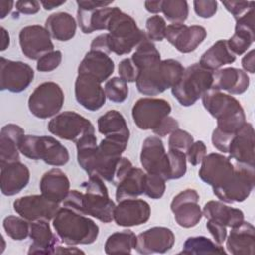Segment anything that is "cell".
Returning <instances> with one entry per match:
<instances>
[{
  "instance_id": "obj_22",
  "label": "cell",
  "mask_w": 255,
  "mask_h": 255,
  "mask_svg": "<svg viewBox=\"0 0 255 255\" xmlns=\"http://www.w3.org/2000/svg\"><path fill=\"white\" fill-rule=\"evenodd\" d=\"M96 78L87 74H78L75 81V98L89 111L100 110L106 103L104 88Z\"/></svg>"
},
{
  "instance_id": "obj_16",
  "label": "cell",
  "mask_w": 255,
  "mask_h": 255,
  "mask_svg": "<svg viewBox=\"0 0 255 255\" xmlns=\"http://www.w3.org/2000/svg\"><path fill=\"white\" fill-rule=\"evenodd\" d=\"M51 39L47 29L40 25L26 26L19 33L21 51L30 60H39L45 54L54 51Z\"/></svg>"
},
{
  "instance_id": "obj_33",
  "label": "cell",
  "mask_w": 255,
  "mask_h": 255,
  "mask_svg": "<svg viewBox=\"0 0 255 255\" xmlns=\"http://www.w3.org/2000/svg\"><path fill=\"white\" fill-rule=\"evenodd\" d=\"M45 28L53 39L66 42L74 38L77 30V22L71 14L57 12L47 18Z\"/></svg>"
},
{
  "instance_id": "obj_9",
  "label": "cell",
  "mask_w": 255,
  "mask_h": 255,
  "mask_svg": "<svg viewBox=\"0 0 255 255\" xmlns=\"http://www.w3.org/2000/svg\"><path fill=\"white\" fill-rule=\"evenodd\" d=\"M235 170L231 178L222 186L212 188L213 193L225 203L243 202L252 192L255 184L254 166L234 162Z\"/></svg>"
},
{
  "instance_id": "obj_3",
  "label": "cell",
  "mask_w": 255,
  "mask_h": 255,
  "mask_svg": "<svg viewBox=\"0 0 255 255\" xmlns=\"http://www.w3.org/2000/svg\"><path fill=\"white\" fill-rule=\"evenodd\" d=\"M205 110L217 120L216 128L227 134L236 133L246 123L240 102L229 94L209 89L201 97Z\"/></svg>"
},
{
  "instance_id": "obj_51",
  "label": "cell",
  "mask_w": 255,
  "mask_h": 255,
  "mask_svg": "<svg viewBox=\"0 0 255 255\" xmlns=\"http://www.w3.org/2000/svg\"><path fill=\"white\" fill-rule=\"evenodd\" d=\"M193 9L196 15L203 19H209L217 12V2L213 0H195Z\"/></svg>"
},
{
  "instance_id": "obj_57",
  "label": "cell",
  "mask_w": 255,
  "mask_h": 255,
  "mask_svg": "<svg viewBox=\"0 0 255 255\" xmlns=\"http://www.w3.org/2000/svg\"><path fill=\"white\" fill-rule=\"evenodd\" d=\"M161 5H162V1H145L144 2V7L145 10L149 13L152 14H157L161 12Z\"/></svg>"
},
{
  "instance_id": "obj_18",
  "label": "cell",
  "mask_w": 255,
  "mask_h": 255,
  "mask_svg": "<svg viewBox=\"0 0 255 255\" xmlns=\"http://www.w3.org/2000/svg\"><path fill=\"white\" fill-rule=\"evenodd\" d=\"M207 32L199 25L170 24L166 26L164 38L180 53L187 54L197 49L206 38Z\"/></svg>"
},
{
  "instance_id": "obj_37",
  "label": "cell",
  "mask_w": 255,
  "mask_h": 255,
  "mask_svg": "<svg viewBox=\"0 0 255 255\" xmlns=\"http://www.w3.org/2000/svg\"><path fill=\"white\" fill-rule=\"evenodd\" d=\"M136 245V235L133 231L126 229L111 234L105 242V252L107 254H129Z\"/></svg>"
},
{
  "instance_id": "obj_49",
  "label": "cell",
  "mask_w": 255,
  "mask_h": 255,
  "mask_svg": "<svg viewBox=\"0 0 255 255\" xmlns=\"http://www.w3.org/2000/svg\"><path fill=\"white\" fill-rule=\"evenodd\" d=\"M221 3L235 20L247 13L255 5L253 1H222Z\"/></svg>"
},
{
  "instance_id": "obj_13",
  "label": "cell",
  "mask_w": 255,
  "mask_h": 255,
  "mask_svg": "<svg viewBox=\"0 0 255 255\" xmlns=\"http://www.w3.org/2000/svg\"><path fill=\"white\" fill-rule=\"evenodd\" d=\"M34 79L32 67L22 61H12L0 58V89L11 93L25 91Z\"/></svg>"
},
{
  "instance_id": "obj_53",
  "label": "cell",
  "mask_w": 255,
  "mask_h": 255,
  "mask_svg": "<svg viewBox=\"0 0 255 255\" xmlns=\"http://www.w3.org/2000/svg\"><path fill=\"white\" fill-rule=\"evenodd\" d=\"M206 228L212 235L213 239L217 244H222L227 236V227L216 223L212 220H207L206 221Z\"/></svg>"
},
{
  "instance_id": "obj_31",
  "label": "cell",
  "mask_w": 255,
  "mask_h": 255,
  "mask_svg": "<svg viewBox=\"0 0 255 255\" xmlns=\"http://www.w3.org/2000/svg\"><path fill=\"white\" fill-rule=\"evenodd\" d=\"M25 135L24 129L16 124H8L0 130V166L19 161V141Z\"/></svg>"
},
{
  "instance_id": "obj_32",
  "label": "cell",
  "mask_w": 255,
  "mask_h": 255,
  "mask_svg": "<svg viewBox=\"0 0 255 255\" xmlns=\"http://www.w3.org/2000/svg\"><path fill=\"white\" fill-rule=\"evenodd\" d=\"M202 216L207 220H212L230 228L240 224L244 220V213L241 209L231 207L217 200H210L204 204Z\"/></svg>"
},
{
  "instance_id": "obj_6",
  "label": "cell",
  "mask_w": 255,
  "mask_h": 255,
  "mask_svg": "<svg viewBox=\"0 0 255 255\" xmlns=\"http://www.w3.org/2000/svg\"><path fill=\"white\" fill-rule=\"evenodd\" d=\"M18 147L25 157L43 160L52 166H63L70 159L67 147L50 135L25 134L20 139Z\"/></svg>"
},
{
  "instance_id": "obj_61",
  "label": "cell",
  "mask_w": 255,
  "mask_h": 255,
  "mask_svg": "<svg viewBox=\"0 0 255 255\" xmlns=\"http://www.w3.org/2000/svg\"><path fill=\"white\" fill-rule=\"evenodd\" d=\"M42 7L47 10V11H50V10H53L57 7H60L62 5H64L66 3V1H60V2H57V1H40Z\"/></svg>"
},
{
  "instance_id": "obj_40",
  "label": "cell",
  "mask_w": 255,
  "mask_h": 255,
  "mask_svg": "<svg viewBox=\"0 0 255 255\" xmlns=\"http://www.w3.org/2000/svg\"><path fill=\"white\" fill-rule=\"evenodd\" d=\"M3 228L10 238L21 241L29 236L30 221L20 215H8L3 219Z\"/></svg>"
},
{
  "instance_id": "obj_19",
  "label": "cell",
  "mask_w": 255,
  "mask_h": 255,
  "mask_svg": "<svg viewBox=\"0 0 255 255\" xmlns=\"http://www.w3.org/2000/svg\"><path fill=\"white\" fill-rule=\"evenodd\" d=\"M59 203L49 200L42 194L26 195L13 202V208L20 216L28 221L51 220L60 208Z\"/></svg>"
},
{
  "instance_id": "obj_25",
  "label": "cell",
  "mask_w": 255,
  "mask_h": 255,
  "mask_svg": "<svg viewBox=\"0 0 255 255\" xmlns=\"http://www.w3.org/2000/svg\"><path fill=\"white\" fill-rule=\"evenodd\" d=\"M249 77L241 69L228 67L213 72V83L211 89L225 91L229 95H240L249 87Z\"/></svg>"
},
{
  "instance_id": "obj_5",
  "label": "cell",
  "mask_w": 255,
  "mask_h": 255,
  "mask_svg": "<svg viewBox=\"0 0 255 255\" xmlns=\"http://www.w3.org/2000/svg\"><path fill=\"white\" fill-rule=\"evenodd\" d=\"M183 71L181 63L174 59L160 60L139 71L135 81L137 91L145 96H157L171 89L178 82Z\"/></svg>"
},
{
  "instance_id": "obj_24",
  "label": "cell",
  "mask_w": 255,
  "mask_h": 255,
  "mask_svg": "<svg viewBox=\"0 0 255 255\" xmlns=\"http://www.w3.org/2000/svg\"><path fill=\"white\" fill-rule=\"evenodd\" d=\"M255 8H251L247 13L238 18L235 24L234 34L228 39L229 50L236 56L242 55L252 45L255 39Z\"/></svg>"
},
{
  "instance_id": "obj_55",
  "label": "cell",
  "mask_w": 255,
  "mask_h": 255,
  "mask_svg": "<svg viewBox=\"0 0 255 255\" xmlns=\"http://www.w3.org/2000/svg\"><path fill=\"white\" fill-rule=\"evenodd\" d=\"M91 50L110 54L108 45V33H104L97 36L91 43Z\"/></svg>"
},
{
  "instance_id": "obj_47",
  "label": "cell",
  "mask_w": 255,
  "mask_h": 255,
  "mask_svg": "<svg viewBox=\"0 0 255 255\" xmlns=\"http://www.w3.org/2000/svg\"><path fill=\"white\" fill-rule=\"evenodd\" d=\"M62 62V52L54 50L37 60L36 68L39 72H52L57 69Z\"/></svg>"
},
{
  "instance_id": "obj_48",
  "label": "cell",
  "mask_w": 255,
  "mask_h": 255,
  "mask_svg": "<svg viewBox=\"0 0 255 255\" xmlns=\"http://www.w3.org/2000/svg\"><path fill=\"white\" fill-rule=\"evenodd\" d=\"M206 145L202 140L193 141L185 152L186 160L193 166L199 165L206 155Z\"/></svg>"
},
{
  "instance_id": "obj_12",
  "label": "cell",
  "mask_w": 255,
  "mask_h": 255,
  "mask_svg": "<svg viewBox=\"0 0 255 255\" xmlns=\"http://www.w3.org/2000/svg\"><path fill=\"white\" fill-rule=\"evenodd\" d=\"M170 112L171 106L164 99L140 98L134 103L131 116L138 128L153 130L169 116Z\"/></svg>"
},
{
  "instance_id": "obj_7",
  "label": "cell",
  "mask_w": 255,
  "mask_h": 255,
  "mask_svg": "<svg viewBox=\"0 0 255 255\" xmlns=\"http://www.w3.org/2000/svg\"><path fill=\"white\" fill-rule=\"evenodd\" d=\"M212 83L213 72L194 63L184 69L178 82L171 88V93L181 106L189 107L211 89Z\"/></svg>"
},
{
  "instance_id": "obj_42",
  "label": "cell",
  "mask_w": 255,
  "mask_h": 255,
  "mask_svg": "<svg viewBox=\"0 0 255 255\" xmlns=\"http://www.w3.org/2000/svg\"><path fill=\"white\" fill-rule=\"evenodd\" d=\"M168 180L178 179L184 176L186 173V155L185 152L175 149L168 148Z\"/></svg>"
},
{
  "instance_id": "obj_17",
  "label": "cell",
  "mask_w": 255,
  "mask_h": 255,
  "mask_svg": "<svg viewBox=\"0 0 255 255\" xmlns=\"http://www.w3.org/2000/svg\"><path fill=\"white\" fill-rule=\"evenodd\" d=\"M140 163L146 173L158 174L168 180V156L159 136L146 137L141 145Z\"/></svg>"
},
{
  "instance_id": "obj_50",
  "label": "cell",
  "mask_w": 255,
  "mask_h": 255,
  "mask_svg": "<svg viewBox=\"0 0 255 255\" xmlns=\"http://www.w3.org/2000/svg\"><path fill=\"white\" fill-rule=\"evenodd\" d=\"M119 75L126 83H132L136 81L138 76V70L132 63L130 58L123 59L119 64Z\"/></svg>"
},
{
  "instance_id": "obj_30",
  "label": "cell",
  "mask_w": 255,
  "mask_h": 255,
  "mask_svg": "<svg viewBox=\"0 0 255 255\" xmlns=\"http://www.w3.org/2000/svg\"><path fill=\"white\" fill-rule=\"evenodd\" d=\"M39 187L43 196L60 204L70 191V180L64 171L55 167L42 175Z\"/></svg>"
},
{
  "instance_id": "obj_44",
  "label": "cell",
  "mask_w": 255,
  "mask_h": 255,
  "mask_svg": "<svg viewBox=\"0 0 255 255\" xmlns=\"http://www.w3.org/2000/svg\"><path fill=\"white\" fill-rule=\"evenodd\" d=\"M165 179L152 173H145L144 178V194L151 199H159L164 194L166 185Z\"/></svg>"
},
{
  "instance_id": "obj_38",
  "label": "cell",
  "mask_w": 255,
  "mask_h": 255,
  "mask_svg": "<svg viewBox=\"0 0 255 255\" xmlns=\"http://www.w3.org/2000/svg\"><path fill=\"white\" fill-rule=\"evenodd\" d=\"M130 59L137 68L138 73L139 71L144 70L161 60L160 53L152 41H150L147 37L139 43Z\"/></svg>"
},
{
  "instance_id": "obj_2",
  "label": "cell",
  "mask_w": 255,
  "mask_h": 255,
  "mask_svg": "<svg viewBox=\"0 0 255 255\" xmlns=\"http://www.w3.org/2000/svg\"><path fill=\"white\" fill-rule=\"evenodd\" d=\"M52 220L57 236L67 245L92 244L98 238V224L69 207H60Z\"/></svg>"
},
{
  "instance_id": "obj_41",
  "label": "cell",
  "mask_w": 255,
  "mask_h": 255,
  "mask_svg": "<svg viewBox=\"0 0 255 255\" xmlns=\"http://www.w3.org/2000/svg\"><path fill=\"white\" fill-rule=\"evenodd\" d=\"M161 12L172 24H184L189 9L185 0H166L162 1Z\"/></svg>"
},
{
  "instance_id": "obj_11",
  "label": "cell",
  "mask_w": 255,
  "mask_h": 255,
  "mask_svg": "<svg viewBox=\"0 0 255 255\" xmlns=\"http://www.w3.org/2000/svg\"><path fill=\"white\" fill-rule=\"evenodd\" d=\"M76 3L77 20L83 33L91 34L95 31L107 30L108 22L115 10V7H109L113 1L77 0Z\"/></svg>"
},
{
  "instance_id": "obj_36",
  "label": "cell",
  "mask_w": 255,
  "mask_h": 255,
  "mask_svg": "<svg viewBox=\"0 0 255 255\" xmlns=\"http://www.w3.org/2000/svg\"><path fill=\"white\" fill-rule=\"evenodd\" d=\"M98 130L100 133L106 135L122 134L129 137V129L126 119L117 110H110L102 115L97 122Z\"/></svg>"
},
{
  "instance_id": "obj_4",
  "label": "cell",
  "mask_w": 255,
  "mask_h": 255,
  "mask_svg": "<svg viewBox=\"0 0 255 255\" xmlns=\"http://www.w3.org/2000/svg\"><path fill=\"white\" fill-rule=\"evenodd\" d=\"M107 30L109 31V51L119 56L129 54L147 37L146 34L137 27L134 19L118 7H115L108 22Z\"/></svg>"
},
{
  "instance_id": "obj_34",
  "label": "cell",
  "mask_w": 255,
  "mask_h": 255,
  "mask_svg": "<svg viewBox=\"0 0 255 255\" xmlns=\"http://www.w3.org/2000/svg\"><path fill=\"white\" fill-rule=\"evenodd\" d=\"M235 60L236 56L229 50L227 41L218 40L201 55L198 64L204 69L214 72Z\"/></svg>"
},
{
  "instance_id": "obj_56",
  "label": "cell",
  "mask_w": 255,
  "mask_h": 255,
  "mask_svg": "<svg viewBox=\"0 0 255 255\" xmlns=\"http://www.w3.org/2000/svg\"><path fill=\"white\" fill-rule=\"evenodd\" d=\"M241 66L244 69V72L254 74L255 64H254V50H250L241 60Z\"/></svg>"
},
{
  "instance_id": "obj_1",
  "label": "cell",
  "mask_w": 255,
  "mask_h": 255,
  "mask_svg": "<svg viewBox=\"0 0 255 255\" xmlns=\"http://www.w3.org/2000/svg\"><path fill=\"white\" fill-rule=\"evenodd\" d=\"M82 187L84 191L70 190L62 202L63 206L97 218L104 223L111 222L116 204L109 196L104 179L98 175H90L89 179L83 182Z\"/></svg>"
},
{
  "instance_id": "obj_14",
  "label": "cell",
  "mask_w": 255,
  "mask_h": 255,
  "mask_svg": "<svg viewBox=\"0 0 255 255\" xmlns=\"http://www.w3.org/2000/svg\"><path fill=\"white\" fill-rule=\"evenodd\" d=\"M198 202L199 194L192 188H186L173 197L170 209L179 226L191 228L199 223L202 218V209Z\"/></svg>"
},
{
  "instance_id": "obj_20",
  "label": "cell",
  "mask_w": 255,
  "mask_h": 255,
  "mask_svg": "<svg viewBox=\"0 0 255 255\" xmlns=\"http://www.w3.org/2000/svg\"><path fill=\"white\" fill-rule=\"evenodd\" d=\"M150 213V206L145 200L128 198L120 200L115 206L113 220L122 227L138 226L148 221Z\"/></svg>"
},
{
  "instance_id": "obj_15",
  "label": "cell",
  "mask_w": 255,
  "mask_h": 255,
  "mask_svg": "<svg viewBox=\"0 0 255 255\" xmlns=\"http://www.w3.org/2000/svg\"><path fill=\"white\" fill-rule=\"evenodd\" d=\"M200 164L198 176L212 188L224 185L235 170L234 162L229 157L217 152L205 155Z\"/></svg>"
},
{
  "instance_id": "obj_28",
  "label": "cell",
  "mask_w": 255,
  "mask_h": 255,
  "mask_svg": "<svg viewBox=\"0 0 255 255\" xmlns=\"http://www.w3.org/2000/svg\"><path fill=\"white\" fill-rule=\"evenodd\" d=\"M29 237L32 243L28 254H55L58 238L53 233L48 220L30 221Z\"/></svg>"
},
{
  "instance_id": "obj_52",
  "label": "cell",
  "mask_w": 255,
  "mask_h": 255,
  "mask_svg": "<svg viewBox=\"0 0 255 255\" xmlns=\"http://www.w3.org/2000/svg\"><path fill=\"white\" fill-rule=\"evenodd\" d=\"M178 128V122L174 118L168 116L152 131L154 132V134H156V136H165L167 134H170L173 130H175Z\"/></svg>"
},
{
  "instance_id": "obj_35",
  "label": "cell",
  "mask_w": 255,
  "mask_h": 255,
  "mask_svg": "<svg viewBox=\"0 0 255 255\" xmlns=\"http://www.w3.org/2000/svg\"><path fill=\"white\" fill-rule=\"evenodd\" d=\"M145 173L142 169L132 166L123 180L117 185L116 199L118 202L123 199L136 198L144 193Z\"/></svg>"
},
{
  "instance_id": "obj_45",
  "label": "cell",
  "mask_w": 255,
  "mask_h": 255,
  "mask_svg": "<svg viewBox=\"0 0 255 255\" xmlns=\"http://www.w3.org/2000/svg\"><path fill=\"white\" fill-rule=\"evenodd\" d=\"M145 29H146L145 34L150 41L160 42L164 39V36H165V29H166L165 20L159 15L151 16L146 20Z\"/></svg>"
},
{
  "instance_id": "obj_21",
  "label": "cell",
  "mask_w": 255,
  "mask_h": 255,
  "mask_svg": "<svg viewBox=\"0 0 255 255\" xmlns=\"http://www.w3.org/2000/svg\"><path fill=\"white\" fill-rule=\"evenodd\" d=\"M175 242L171 229L164 226H154L136 235L135 250L139 254L149 255L169 251Z\"/></svg>"
},
{
  "instance_id": "obj_23",
  "label": "cell",
  "mask_w": 255,
  "mask_h": 255,
  "mask_svg": "<svg viewBox=\"0 0 255 255\" xmlns=\"http://www.w3.org/2000/svg\"><path fill=\"white\" fill-rule=\"evenodd\" d=\"M254 128L252 124L245 123L243 127L233 135L228 152L229 158L234 159L236 162L254 166Z\"/></svg>"
},
{
  "instance_id": "obj_8",
  "label": "cell",
  "mask_w": 255,
  "mask_h": 255,
  "mask_svg": "<svg viewBox=\"0 0 255 255\" xmlns=\"http://www.w3.org/2000/svg\"><path fill=\"white\" fill-rule=\"evenodd\" d=\"M64 101V92L57 83L44 82L31 93L28 99V108L36 118L49 119L59 114Z\"/></svg>"
},
{
  "instance_id": "obj_26",
  "label": "cell",
  "mask_w": 255,
  "mask_h": 255,
  "mask_svg": "<svg viewBox=\"0 0 255 255\" xmlns=\"http://www.w3.org/2000/svg\"><path fill=\"white\" fill-rule=\"evenodd\" d=\"M30 170L20 161L1 166L0 188L5 196H13L23 190L29 183Z\"/></svg>"
},
{
  "instance_id": "obj_58",
  "label": "cell",
  "mask_w": 255,
  "mask_h": 255,
  "mask_svg": "<svg viewBox=\"0 0 255 255\" xmlns=\"http://www.w3.org/2000/svg\"><path fill=\"white\" fill-rule=\"evenodd\" d=\"M63 253H70V254L82 253V254H84L85 252L83 250L75 247V245H70V246H66V247L57 245L56 249H55V254H63Z\"/></svg>"
},
{
  "instance_id": "obj_46",
  "label": "cell",
  "mask_w": 255,
  "mask_h": 255,
  "mask_svg": "<svg viewBox=\"0 0 255 255\" xmlns=\"http://www.w3.org/2000/svg\"><path fill=\"white\" fill-rule=\"evenodd\" d=\"M193 141V136L188 131L176 128L169 134L168 147L186 152V150L192 144Z\"/></svg>"
},
{
  "instance_id": "obj_54",
  "label": "cell",
  "mask_w": 255,
  "mask_h": 255,
  "mask_svg": "<svg viewBox=\"0 0 255 255\" xmlns=\"http://www.w3.org/2000/svg\"><path fill=\"white\" fill-rule=\"evenodd\" d=\"M16 9L19 13L24 14V15H33L36 14L40 11V6L41 3L39 1H35V0H29V1H17L15 3Z\"/></svg>"
},
{
  "instance_id": "obj_60",
  "label": "cell",
  "mask_w": 255,
  "mask_h": 255,
  "mask_svg": "<svg viewBox=\"0 0 255 255\" xmlns=\"http://www.w3.org/2000/svg\"><path fill=\"white\" fill-rule=\"evenodd\" d=\"M1 51H5L10 45V36L4 27H1Z\"/></svg>"
},
{
  "instance_id": "obj_27",
  "label": "cell",
  "mask_w": 255,
  "mask_h": 255,
  "mask_svg": "<svg viewBox=\"0 0 255 255\" xmlns=\"http://www.w3.org/2000/svg\"><path fill=\"white\" fill-rule=\"evenodd\" d=\"M226 249L233 255H253L255 252V228L245 220L231 228L226 236Z\"/></svg>"
},
{
  "instance_id": "obj_10",
  "label": "cell",
  "mask_w": 255,
  "mask_h": 255,
  "mask_svg": "<svg viewBox=\"0 0 255 255\" xmlns=\"http://www.w3.org/2000/svg\"><path fill=\"white\" fill-rule=\"evenodd\" d=\"M47 127L53 135L74 142L87 134L95 133V127L91 121L73 111H65L56 115Z\"/></svg>"
},
{
  "instance_id": "obj_29",
  "label": "cell",
  "mask_w": 255,
  "mask_h": 255,
  "mask_svg": "<svg viewBox=\"0 0 255 255\" xmlns=\"http://www.w3.org/2000/svg\"><path fill=\"white\" fill-rule=\"evenodd\" d=\"M115 70L112 58L106 53L90 50L78 67V74H87L96 78L100 83L107 82Z\"/></svg>"
},
{
  "instance_id": "obj_43",
  "label": "cell",
  "mask_w": 255,
  "mask_h": 255,
  "mask_svg": "<svg viewBox=\"0 0 255 255\" xmlns=\"http://www.w3.org/2000/svg\"><path fill=\"white\" fill-rule=\"evenodd\" d=\"M106 97L114 103H123L128 96V83L120 77H113L109 79L104 87Z\"/></svg>"
},
{
  "instance_id": "obj_39",
  "label": "cell",
  "mask_w": 255,
  "mask_h": 255,
  "mask_svg": "<svg viewBox=\"0 0 255 255\" xmlns=\"http://www.w3.org/2000/svg\"><path fill=\"white\" fill-rule=\"evenodd\" d=\"M182 254H226V251L216 242L204 236L188 237L180 251Z\"/></svg>"
},
{
  "instance_id": "obj_59",
  "label": "cell",
  "mask_w": 255,
  "mask_h": 255,
  "mask_svg": "<svg viewBox=\"0 0 255 255\" xmlns=\"http://www.w3.org/2000/svg\"><path fill=\"white\" fill-rule=\"evenodd\" d=\"M14 4L13 1H0V19H4L11 12Z\"/></svg>"
}]
</instances>
